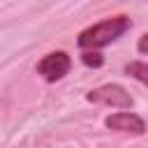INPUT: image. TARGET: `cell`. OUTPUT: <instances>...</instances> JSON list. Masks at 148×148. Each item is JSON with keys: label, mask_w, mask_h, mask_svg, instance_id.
<instances>
[{"label": "cell", "mask_w": 148, "mask_h": 148, "mask_svg": "<svg viewBox=\"0 0 148 148\" xmlns=\"http://www.w3.org/2000/svg\"><path fill=\"white\" fill-rule=\"evenodd\" d=\"M146 46H148V35H141V39H139V51L146 53Z\"/></svg>", "instance_id": "obj_7"}, {"label": "cell", "mask_w": 148, "mask_h": 148, "mask_svg": "<svg viewBox=\"0 0 148 148\" xmlns=\"http://www.w3.org/2000/svg\"><path fill=\"white\" fill-rule=\"evenodd\" d=\"M132 28V21L130 16H111V18H104L102 23H95L90 28H86L81 35H79V46L81 49H99V46H106L111 42H116L118 37H123L127 30Z\"/></svg>", "instance_id": "obj_1"}, {"label": "cell", "mask_w": 148, "mask_h": 148, "mask_svg": "<svg viewBox=\"0 0 148 148\" xmlns=\"http://www.w3.org/2000/svg\"><path fill=\"white\" fill-rule=\"evenodd\" d=\"M125 72L130 74V76H134L136 81H141V83H146L148 81V67H146V62H130L127 67H125Z\"/></svg>", "instance_id": "obj_5"}, {"label": "cell", "mask_w": 148, "mask_h": 148, "mask_svg": "<svg viewBox=\"0 0 148 148\" xmlns=\"http://www.w3.org/2000/svg\"><path fill=\"white\" fill-rule=\"evenodd\" d=\"M86 99L92 104H104V106H113V109H132V104H134L132 95L118 83H106V86L92 88L86 95Z\"/></svg>", "instance_id": "obj_2"}, {"label": "cell", "mask_w": 148, "mask_h": 148, "mask_svg": "<svg viewBox=\"0 0 148 148\" xmlns=\"http://www.w3.org/2000/svg\"><path fill=\"white\" fill-rule=\"evenodd\" d=\"M104 125H106L109 130H116V132H127V134H136V136L146 132V123H143L136 113H130V111L106 116Z\"/></svg>", "instance_id": "obj_4"}, {"label": "cell", "mask_w": 148, "mask_h": 148, "mask_svg": "<svg viewBox=\"0 0 148 148\" xmlns=\"http://www.w3.org/2000/svg\"><path fill=\"white\" fill-rule=\"evenodd\" d=\"M81 60H83V65H88V67H102V62H104V58H102L95 49H86L83 56H81Z\"/></svg>", "instance_id": "obj_6"}, {"label": "cell", "mask_w": 148, "mask_h": 148, "mask_svg": "<svg viewBox=\"0 0 148 148\" xmlns=\"http://www.w3.org/2000/svg\"><path fill=\"white\" fill-rule=\"evenodd\" d=\"M72 67V60L65 51H53V53H46L39 62H37V74L44 79V81H60Z\"/></svg>", "instance_id": "obj_3"}]
</instances>
